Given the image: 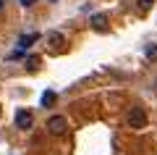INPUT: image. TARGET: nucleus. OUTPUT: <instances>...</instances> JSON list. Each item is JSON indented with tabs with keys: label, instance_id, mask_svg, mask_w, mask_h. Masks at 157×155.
Returning a JSON list of instances; mask_svg holds the SVG:
<instances>
[{
	"label": "nucleus",
	"instance_id": "f257e3e1",
	"mask_svg": "<svg viewBox=\"0 0 157 155\" xmlns=\"http://www.w3.org/2000/svg\"><path fill=\"white\" fill-rule=\"evenodd\" d=\"M147 121H149V118H147V111L141 105H134L128 111V116H126V124H128L131 129H144Z\"/></svg>",
	"mask_w": 157,
	"mask_h": 155
},
{
	"label": "nucleus",
	"instance_id": "f03ea898",
	"mask_svg": "<svg viewBox=\"0 0 157 155\" xmlns=\"http://www.w3.org/2000/svg\"><path fill=\"white\" fill-rule=\"evenodd\" d=\"M68 132V121L63 116H50L47 118V134L50 137H63Z\"/></svg>",
	"mask_w": 157,
	"mask_h": 155
},
{
	"label": "nucleus",
	"instance_id": "7ed1b4c3",
	"mask_svg": "<svg viewBox=\"0 0 157 155\" xmlns=\"http://www.w3.org/2000/svg\"><path fill=\"white\" fill-rule=\"evenodd\" d=\"M13 121H16V126L21 129V132H29V129L34 126V116H32V111H26V108H21V111H16V116H13Z\"/></svg>",
	"mask_w": 157,
	"mask_h": 155
},
{
	"label": "nucleus",
	"instance_id": "20e7f679",
	"mask_svg": "<svg viewBox=\"0 0 157 155\" xmlns=\"http://www.w3.org/2000/svg\"><path fill=\"white\" fill-rule=\"evenodd\" d=\"M92 29H94V32H105L107 29V16L94 13V16H92Z\"/></svg>",
	"mask_w": 157,
	"mask_h": 155
},
{
	"label": "nucleus",
	"instance_id": "39448f33",
	"mask_svg": "<svg viewBox=\"0 0 157 155\" xmlns=\"http://www.w3.org/2000/svg\"><path fill=\"white\" fill-rule=\"evenodd\" d=\"M37 39H39V34H37V32H32V34H21V39H18V47L26 50V47H32Z\"/></svg>",
	"mask_w": 157,
	"mask_h": 155
},
{
	"label": "nucleus",
	"instance_id": "423d86ee",
	"mask_svg": "<svg viewBox=\"0 0 157 155\" xmlns=\"http://www.w3.org/2000/svg\"><path fill=\"white\" fill-rule=\"evenodd\" d=\"M52 103H55V92L47 89V92L42 95V108H52Z\"/></svg>",
	"mask_w": 157,
	"mask_h": 155
},
{
	"label": "nucleus",
	"instance_id": "0eeeda50",
	"mask_svg": "<svg viewBox=\"0 0 157 155\" xmlns=\"http://www.w3.org/2000/svg\"><path fill=\"white\" fill-rule=\"evenodd\" d=\"M144 55L149 58V61H157V45H147V47H144Z\"/></svg>",
	"mask_w": 157,
	"mask_h": 155
},
{
	"label": "nucleus",
	"instance_id": "6e6552de",
	"mask_svg": "<svg viewBox=\"0 0 157 155\" xmlns=\"http://www.w3.org/2000/svg\"><path fill=\"white\" fill-rule=\"evenodd\" d=\"M39 66V58H26V71H34Z\"/></svg>",
	"mask_w": 157,
	"mask_h": 155
},
{
	"label": "nucleus",
	"instance_id": "1a4fd4ad",
	"mask_svg": "<svg viewBox=\"0 0 157 155\" xmlns=\"http://www.w3.org/2000/svg\"><path fill=\"white\" fill-rule=\"evenodd\" d=\"M50 42H52V45H58V42H63V34H50Z\"/></svg>",
	"mask_w": 157,
	"mask_h": 155
},
{
	"label": "nucleus",
	"instance_id": "9d476101",
	"mask_svg": "<svg viewBox=\"0 0 157 155\" xmlns=\"http://www.w3.org/2000/svg\"><path fill=\"white\" fill-rule=\"evenodd\" d=\"M152 3H155V0H139V8H144V11H147V8H149Z\"/></svg>",
	"mask_w": 157,
	"mask_h": 155
},
{
	"label": "nucleus",
	"instance_id": "9b49d317",
	"mask_svg": "<svg viewBox=\"0 0 157 155\" xmlns=\"http://www.w3.org/2000/svg\"><path fill=\"white\" fill-rule=\"evenodd\" d=\"M18 3H21L24 8H29V6H32V3H34V0H18Z\"/></svg>",
	"mask_w": 157,
	"mask_h": 155
},
{
	"label": "nucleus",
	"instance_id": "f8f14e48",
	"mask_svg": "<svg viewBox=\"0 0 157 155\" xmlns=\"http://www.w3.org/2000/svg\"><path fill=\"white\" fill-rule=\"evenodd\" d=\"M0 11H3V0H0Z\"/></svg>",
	"mask_w": 157,
	"mask_h": 155
}]
</instances>
